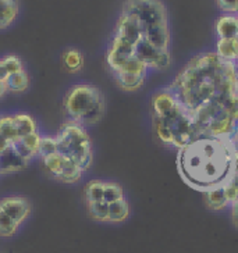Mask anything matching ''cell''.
Returning <instances> with one entry per match:
<instances>
[{
    "label": "cell",
    "mask_w": 238,
    "mask_h": 253,
    "mask_svg": "<svg viewBox=\"0 0 238 253\" xmlns=\"http://www.w3.org/2000/svg\"><path fill=\"white\" fill-rule=\"evenodd\" d=\"M167 89L190 117L206 106H223L233 116L238 102V64L217 53H202L187 63Z\"/></svg>",
    "instance_id": "obj_1"
},
{
    "label": "cell",
    "mask_w": 238,
    "mask_h": 253,
    "mask_svg": "<svg viewBox=\"0 0 238 253\" xmlns=\"http://www.w3.org/2000/svg\"><path fill=\"white\" fill-rule=\"evenodd\" d=\"M234 155L231 138H196L179 149L177 169L187 185L205 194L230 181Z\"/></svg>",
    "instance_id": "obj_2"
},
{
    "label": "cell",
    "mask_w": 238,
    "mask_h": 253,
    "mask_svg": "<svg viewBox=\"0 0 238 253\" xmlns=\"http://www.w3.org/2000/svg\"><path fill=\"white\" fill-rule=\"evenodd\" d=\"M153 131L166 146L181 149L195 139L192 120L167 88L152 96Z\"/></svg>",
    "instance_id": "obj_3"
},
{
    "label": "cell",
    "mask_w": 238,
    "mask_h": 253,
    "mask_svg": "<svg viewBox=\"0 0 238 253\" xmlns=\"http://www.w3.org/2000/svg\"><path fill=\"white\" fill-rule=\"evenodd\" d=\"M64 110L68 120L82 126H95L106 113V99L102 90L95 85L78 84L66 93Z\"/></svg>",
    "instance_id": "obj_4"
},
{
    "label": "cell",
    "mask_w": 238,
    "mask_h": 253,
    "mask_svg": "<svg viewBox=\"0 0 238 253\" xmlns=\"http://www.w3.org/2000/svg\"><path fill=\"white\" fill-rule=\"evenodd\" d=\"M54 139L60 153L68 157L77 166H80L82 171L85 172L92 166V160H94L92 142L85 126L68 120L60 126Z\"/></svg>",
    "instance_id": "obj_5"
},
{
    "label": "cell",
    "mask_w": 238,
    "mask_h": 253,
    "mask_svg": "<svg viewBox=\"0 0 238 253\" xmlns=\"http://www.w3.org/2000/svg\"><path fill=\"white\" fill-rule=\"evenodd\" d=\"M42 160H44L46 171L60 182L74 184L77 181H80L82 178V175H84L81 167L77 166L74 162H71L64 155H61L59 150L42 157Z\"/></svg>",
    "instance_id": "obj_6"
},
{
    "label": "cell",
    "mask_w": 238,
    "mask_h": 253,
    "mask_svg": "<svg viewBox=\"0 0 238 253\" xmlns=\"http://www.w3.org/2000/svg\"><path fill=\"white\" fill-rule=\"evenodd\" d=\"M0 208L6 214L11 217L15 223L21 225L30 217L32 205L25 196L15 195V196H7V198L0 199Z\"/></svg>",
    "instance_id": "obj_7"
},
{
    "label": "cell",
    "mask_w": 238,
    "mask_h": 253,
    "mask_svg": "<svg viewBox=\"0 0 238 253\" xmlns=\"http://www.w3.org/2000/svg\"><path fill=\"white\" fill-rule=\"evenodd\" d=\"M28 166V162L20 156L11 146L0 153V174L21 171Z\"/></svg>",
    "instance_id": "obj_8"
},
{
    "label": "cell",
    "mask_w": 238,
    "mask_h": 253,
    "mask_svg": "<svg viewBox=\"0 0 238 253\" xmlns=\"http://www.w3.org/2000/svg\"><path fill=\"white\" fill-rule=\"evenodd\" d=\"M219 39H233L238 37V14H223L216 23Z\"/></svg>",
    "instance_id": "obj_9"
},
{
    "label": "cell",
    "mask_w": 238,
    "mask_h": 253,
    "mask_svg": "<svg viewBox=\"0 0 238 253\" xmlns=\"http://www.w3.org/2000/svg\"><path fill=\"white\" fill-rule=\"evenodd\" d=\"M203 199H205V205L206 208L210 210H223L226 208H230L231 202L229 196L226 194V188L224 186H219V188H213L208 192L203 194Z\"/></svg>",
    "instance_id": "obj_10"
},
{
    "label": "cell",
    "mask_w": 238,
    "mask_h": 253,
    "mask_svg": "<svg viewBox=\"0 0 238 253\" xmlns=\"http://www.w3.org/2000/svg\"><path fill=\"white\" fill-rule=\"evenodd\" d=\"M20 13V0H0V31L8 28Z\"/></svg>",
    "instance_id": "obj_11"
},
{
    "label": "cell",
    "mask_w": 238,
    "mask_h": 253,
    "mask_svg": "<svg viewBox=\"0 0 238 253\" xmlns=\"http://www.w3.org/2000/svg\"><path fill=\"white\" fill-rule=\"evenodd\" d=\"M4 82H6L8 93H24L30 89L31 86L30 74L25 71V68L18 71V73L8 75Z\"/></svg>",
    "instance_id": "obj_12"
},
{
    "label": "cell",
    "mask_w": 238,
    "mask_h": 253,
    "mask_svg": "<svg viewBox=\"0 0 238 253\" xmlns=\"http://www.w3.org/2000/svg\"><path fill=\"white\" fill-rule=\"evenodd\" d=\"M61 63L63 67L67 73H80L84 68V54L75 47H70L67 50H64L61 56Z\"/></svg>",
    "instance_id": "obj_13"
},
{
    "label": "cell",
    "mask_w": 238,
    "mask_h": 253,
    "mask_svg": "<svg viewBox=\"0 0 238 253\" xmlns=\"http://www.w3.org/2000/svg\"><path fill=\"white\" fill-rule=\"evenodd\" d=\"M13 120H14L15 128L18 131L20 138L28 136V135L38 132V126L35 120L32 119V116L27 114V113H17L13 114Z\"/></svg>",
    "instance_id": "obj_14"
},
{
    "label": "cell",
    "mask_w": 238,
    "mask_h": 253,
    "mask_svg": "<svg viewBox=\"0 0 238 253\" xmlns=\"http://www.w3.org/2000/svg\"><path fill=\"white\" fill-rule=\"evenodd\" d=\"M24 70V64L21 59L14 54H7L0 59V80L4 81L8 75L14 74Z\"/></svg>",
    "instance_id": "obj_15"
},
{
    "label": "cell",
    "mask_w": 238,
    "mask_h": 253,
    "mask_svg": "<svg viewBox=\"0 0 238 253\" xmlns=\"http://www.w3.org/2000/svg\"><path fill=\"white\" fill-rule=\"evenodd\" d=\"M130 216V205L126 198L109 205V223H123Z\"/></svg>",
    "instance_id": "obj_16"
},
{
    "label": "cell",
    "mask_w": 238,
    "mask_h": 253,
    "mask_svg": "<svg viewBox=\"0 0 238 253\" xmlns=\"http://www.w3.org/2000/svg\"><path fill=\"white\" fill-rule=\"evenodd\" d=\"M114 78L121 89L127 90V92H135L142 88L146 77L134 74H114Z\"/></svg>",
    "instance_id": "obj_17"
},
{
    "label": "cell",
    "mask_w": 238,
    "mask_h": 253,
    "mask_svg": "<svg viewBox=\"0 0 238 253\" xmlns=\"http://www.w3.org/2000/svg\"><path fill=\"white\" fill-rule=\"evenodd\" d=\"M88 214L91 218L99 223H109V203L104 201L87 203Z\"/></svg>",
    "instance_id": "obj_18"
},
{
    "label": "cell",
    "mask_w": 238,
    "mask_h": 253,
    "mask_svg": "<svg viewBox=\"0 0 238 253\" xmlns=\"http://www.w3.org/2000/svg\"><path fill=\"white\" fill-rule=\"evenodd\" d=\"M103 184L104 181L102 179H92L85 185L84 195H85L87 203L103 201Z\"/></svg>",
    "instance_id": "obj_19"
},
{
    "label": "cell",
    "mask_w": 238,
    "mask_h": 253,
    "mask_svg": "<svg viewBox=\"0 0 238 253\" xmlns=\"http://www.w3.org/2000/svg\"><path fill=\"white\" fill-rule=\"evenodd\" d=\"M126 198L124 196V189L121 188L120 184L113 182V181H104L103 184V201L106 203H113V202L119 201Z\"/></svg>",
    "instance_id": "obj_20"
},
{
    "label": "cell",
    "mask_w": 238,
    "mask_h": 253,
    "mask_svg": "<svg viewBox=\"0 0 238 253\" xmlns=\"http://www.w3.org/2000/svg\"><path fill=\"white\" fill-rule=\"evenodd\" d=\"M18 224L15 223L14 220L11 217L6 214L1 208H0V237L3 238H10L13 237L17 230H18Z\"/></svg>",
    "instance_id": "obj_21"
},
{
    "label": "cell",
    "mask_w": 238,
    "mask_h": 253,
    "mask_svg": "<svg viewBox=\"0 0 238 253\" xmlns=\"http://www.w3.org/2000/svg\"><path fill=\"white\" fill-rule=\"evenodd\" d=\"M54 152H57V145H56L54 136H42L41 146H39V156L45 157Z\"/></svg>",
    "instance_id": "obj_22"
},
{
    "label": "cell",
    "mask_w": 238,
    "mask_h": 253,
    "mask_svg": "<svg viewBox=\"0 0 238 253\" xmlns=\"http://www.w3.org/2000/svg\"><path fill=\"white\" fill-rule=\"evenodd\" d=\"M217 4L226 14H237L238 0H217Z\"/></svg>",
    "instance_id": "obj_23"
},
{
    "label": "cell",
    "mask_w": 238,
    "mask_h": 253,
    "mask_svg": "<svg viewBox=\"0 0 238 253\" xmlns=\"http://www.w3.org/2000/svg\"><path fill=\"white\" fill-rule=\"evenodd\" d=\"M230 210H231V221L234 224V227L238 228V199L233 202L230 205Z\"/></svg>",
    "instance_id": "obj_24"
},
{
    "label": "cell",
    "mask_w": 238,
    "mask_h": 253,
    "mask_svg": "<svg viewBox=\"0 0 238 253\" xmlns=\"http://www.w3.org/2000/svg\"><path fill=\"white\" fill-rule=\"evenodd\" d=\"M6 93H8L7 86H6V82L1 81V80H0V99L4 96Z\"/></svg>",
    "instance_id": "obj_25"
}]
</instances>
